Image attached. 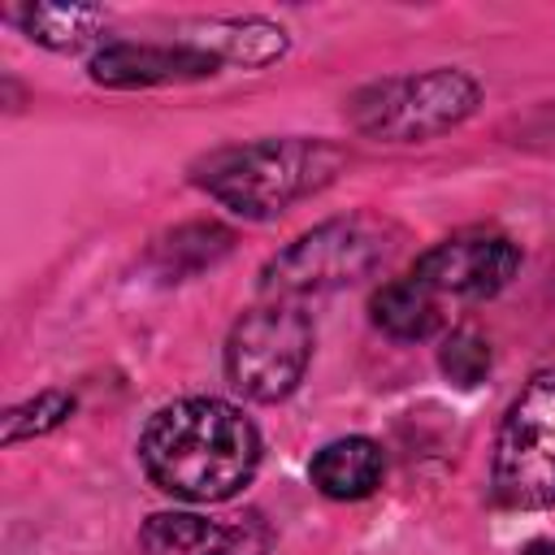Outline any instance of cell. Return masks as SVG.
Wrapping results in <instances>:
<instances>
[{
	"label": "cell",
	"instance_id": "obj_1",
	"mask_svg": "<svg viewBox=\"0 0 555 555\" xmlns=\"http://www.w3.org/2000/svg\"><path fill=\"white\" fill-rule=\"evenodd\" d=\"M139 460L165 494L221 503L251 481L260 438L256 425L225 399H178L147 421Z\"/></svg>",
	"mask_w": 555,
	"mask_h": 555
},
{
	"label": "cell",
	"instance_id": "obj_2",
	"mask_svg": "<svg viewBox=\"0 0 555 555\" xmlns=\"http://www.w3.org/2000/svg\"><path fill=\"white\" fill-rule=\"evenodd\" d=\"M343 165V152L317 139H264L208 156L199 186L243 217H273L325 186Z\"/></svg>",
	"mask_w": 555,
	"mask_h": 555
},
{
	"label": "cell",
	"instance_id": "obj_3",
	"mask_svg": "<svg viewBox=\"0 0 555 555\" xmlns=\"http://www.w3.org/2000/svg\"><path fill=\"white\" fill-rule=\"evenodd\" d=\"M386 256H390V234H386V225L377 217L325 221V225L308 230L304 238H295L286 251H278L264 264L260 291L269 299L295 304L304 295H325V291L360 282Z\"/></svg>",
	"mask_w": 555,
	"mask_h": 555
},
{
	"label": "cell",
	"instance_id": "obj_4",
	"mask_svg": "<svg viewBox=\"0 0 555 555\" xmlns=\"http://www.w3.org/2000/svg\"><path fill=\"white\" fill-rule=\"evenodd\" d=\"M494 494L533 512L555 503V369L529 377L494 442Z\"/></svg>",
	"mask_w": 555,
	"mask_h": 555
},
{
	"label": "cell",
	"instance_id": "obj_5",
	"mask_svg": "<svg viewBox=\"0 0 555 555\" xmlns=\"http://www.w3.org/2000/svg\"><path fill=\"white\" fill-rule=\"evenodd\" d=\"M312 356V325L295 304L269 299L238 317L225 343V373L247 399L273 403L291 395Z\"/></svg>",
	"mask_w": 555,
	"mask_h": 555
},
{
	"label": "cell",
	"instance_id": "obj_6",
	"mask_svg": "<svg viewBox=\"0 0 555 555\" xmlns=\"http://www.w3.org/2000/svg\"><path fill=\"white\" fill-rule=\"evenodd\" d=\"M477 108V82L460 69H429L412 78H386L356 95L351 121L382 139H429L460 126Z\"/></svg>",
	"mask_w": 555,
	"mask_h": 555
},
{
	"label": "cell",
	"instance_id": "obj_7",
	"mask_svg": "<svg viewBox=\"0 0 555 555\" xmlns=\"http://www.w3.org/2000/svg\"><path fill=\"white\" fill-rule=\"evenodd\" d=\"M520 264V251L507 234H494V230H468V234H455L438 247H429L412 278L425 282L434 295H464V299H481V295H494L512 282Z\"/></svg>",
	"mask_w": 555,
	"mask_h": 555
},
{
	"label": "cell",
	"instance_id": "obj_8",
	"mask_svg": "<svg viewBox=\"0 0 555 555\" xmlns=\"http://www.w3.org/2000/svg\"><path fill=\"white\" fill-rule=\"evenodd\" d=\"M217 69V56L195 43H104L91 56V78L104 87H156L204 78Z\"/></svg>",
	"mask_w": 555,
	"mask_h": 555
},
{
	"label": "cell",
	"instance_id": "obj_9",
	"mask_svg": "<svg viewBox=\"0 0 555 555\" xmlns=\"http://www.w3.org/2000/svg\"><path fill=\"white\" fill-rule=\"evenodd\" d=\"M312 486L330 499H364L382 481V451L369 438H338L312 455Z\"/></svg>",
	"mask_w": 555,
	"mask_h": 555
},
{
	"label": "cell",
	"instance_id": "obj_10",
	"mask_svg": "<svg viewBox=\"0 0 555 555\" xmlns=\"http://www.w3.org/2000/svg\"><path fill=\"white\" fill-rule=\"evenodd\" d=\"M373 321L390 334V338H403V343H416V338H429L442 317H438V295L416 282V278H390L377 286L373 295Z\"/></svg>",
	"mask_w": 555,
	"mask_h": 555
},
{
	"label": "cell",
	"instance_id": "obj_11",
	"mask_svg": "<svg viewBox=\"0 0 555 555\" xmlns=\"http://www.w3.org/2000/svg\"><path fill=\"white\" fill-rule=\"evenodd\" d=\"M147 555H225V525L191 512H160L143 525Z\"/></svg>",
	"mask_w": 555,
	"mask_h": 555
},
{
	"label": "cell",
	"instance_id": "obj_12",
	"mask_svg": "<svg viewBox=\"0 0 555 555\" xmlns=\"http://www.w3.org/2000/svg\"><path fill=\"white\" fill-rule=\"evenodd\" d=\"M17 22L43 48L74 52V48H82V43L95 39V30L104 26V13L100 9H87V4H26V9H17Z\"/></svg>",
	"mask_w": 555,
	"mask_h": 555
},
{
	"label": "cell",
	"instance_id": "obj_13",
	"mask_svg": "<svg viewBox=\"0 0 555 555\" xmlns=\"http://www.w3.org/2000/svg\"><path fill=\"white\" fill-rule=\"evenodd\" d=\"M438 364L442 373L455 382V386H477L486 373H490V343L473 330H455L442 351H438Z\"/></svg>",
	"mask_w": 555,
	"mask_h": 555
},
{
	"label": "cell",
	"instance_id": "obj_14",
	"mask_svg": "<svg viewBox=\"0 0 555 555\" xmlns=\"http://www.w3.org/2000/svg\"><path fill=\"white\" fill-rule=\"evenodd\" d=\"M69 412H74V399H69V395L43 390L39 399H30V403H22V408H13V412L4 416V442H22V438H35V434H48V429H56Z\"/></svg>",
	"mask_w": 555,
	"mask_h": 555
},
{
	"label": "cell",
	"instance_id": "obj_15",
	"mask_svg": "<svg viewBox=\"0 0 555 555\" xmlns=\"http://www.w3.org/2000/svg\"><path fill=\"white\" fill-rule=\"evenodd\" d=\"M269 533L260 525V516H238L234 525H225V555H264Z\"/></svg>",
	"mask_w": 555,
	"mask_h": 555
},
{
	"label": "cell",
	"instance_id": "obj_16",
	"mask_svg": "<svg viewBox=\"0 0 555 555\" xmlns=\"http://www.w3.org/2000/svg\"><path fill=\"white\" fill-rule=\"evenodd\" d=\"M520 555H555V542H533V546H525Z\"/></svg>",
	"mask_w": 555,
	"mask_h": 555
}]
</instances>
